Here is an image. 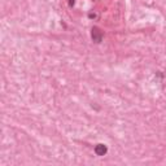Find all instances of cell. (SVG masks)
<instances>
[{
  "label": "cell",
  "mask_w": 166,
  "mask_h": 166,
  "mask_svg": "<svg viewBox=\"0 0 166 166\" xmlns=\"http://www.w3.org/2000/svg\"><path fill=\"white\" fill-rule=\"evenodd\" d=\"M103 37H104V34H103V31L100 30L99 27H92V30H91V38H92L93 42H95V43H101Z\"/></svg>",
  "instance_id": "1"
},
{
  "label": "cell",
  "mask_w": 166,
  "mask_h": 166,
  "mask_svg": "<svg viewBox=\"0 0 166 166\" xmlns=\"http://www.w3.org/2000/svg\"><path fill=\"white\" fill-rule=\"evenodd\" d=\"M106 152H108V148L105 144H97L95 147V153L97 156H104V155H106Z\"/></svg>",
  "instance_id": "2"
},
{
  "label": "cell",
  "mask_w": 166,
  "mask_h": 166,
  "mask_svg": "<svg viewBox=\"0 0 166 166\" xmlns=\"http://www.w3.org/2000/svg\"><path fill=\"white\" fill-rule=\"evenodd\" d=\"M69 4H70V5H73V4H74V0H69Z\"/></svg>",
  "instance_id": "3"
}]
</instances>
